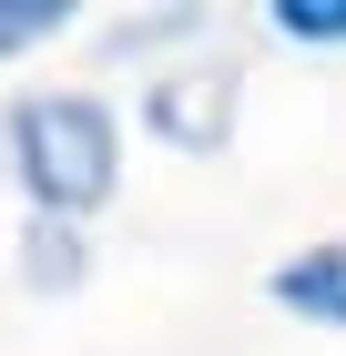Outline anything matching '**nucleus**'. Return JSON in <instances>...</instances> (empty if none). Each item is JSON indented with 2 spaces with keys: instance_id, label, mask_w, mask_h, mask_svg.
Instances as JSON below:
<instances>
[{
  "instance_id": "obj_1",
  "label": "nucleus",
  "mask_w": 346,
  "mask_h": 356,
  "mask_svg": "<svg viewBox=\"0 0 346 356\" xmlns=\"http://www.w3.org/2000/svg\"><path fill=\"white\" fill-rule=\"evenodd\" d=\"M0 173L31 224H92L123 193V112L72 82L10 92L0 102Z\"/></svg>"
},
{
  "instance_id": "obj_2",
  "label": "nucleus",
  "mask_w": 346,
  "mask_h": 356,
  "mask_svg": "<svg viewBox=\"0 0 346 356\" xmlns=\"http://www.w3.org/2000/svg\"><path fill=\"white\" fill-rule=\"evenodd\" d=\"M133 122L163 143V153L214 163V153L235 143V122H244V72H235L224 51H184V61H163V72H143Z\"/></svg>"
},
{
  "instance_id": "obj_3",
  "label": "nucleus",
  "mask_w": 346,
  "mask_h": 356,
  "mask_svg": "<svg viewBox=\"0 0 346 356\" xmlns=\"http://www.w3.org/2000/svg\"><path fill=\"white\" fill-rule=\"evenodd\" d=\"M265 305H285L295 326L346 336V234H326V245H295L285 265L265 275Z\"/></svg>"
},
{
  "instance_id": "obj_4",
  "label": "nucleus",
  "mask_w": 346,
  "mask_h": 356,
  "mask_svg": "<svg viewBox=\"0 0 346 356\" xmlns=\"http://www.w3.org/2000/svg\"><path fill=\"white\" fill-rule=\"evenodd\" d=\"M92 254H81V224H21V285L31 296H72Z\"/></svg>"
},
{
  "instance_id": "obj_5",
  "label": "nucleus",
  "mask_w": 346,
  "mask_h": 356,
  "mask_svg": "<svg viewBox=\"0 0 346 356\" xmlns=\"http://www.w3.org/2000/svg\"><path fill=\"white\" fill-rule=\"evenodd\" d=\"M72 21H81V0H0V61L72 41Z\"/></svg>"
},
{
  "instance_id": "obj_6",
  "label": "nucleus",
  "mask_w": 346,
  "mask_h": 356,
  "mask_svg": "<svg viewBox=\"0 0 346 356\" xmlns=\"http://www.w3.org/2000/svg\"><path fill=\"white\" fill-rule=\"evenodd\" d=\"M265 31L295 51H346V0H265Z\"/></svg>"
}]
</instances>
